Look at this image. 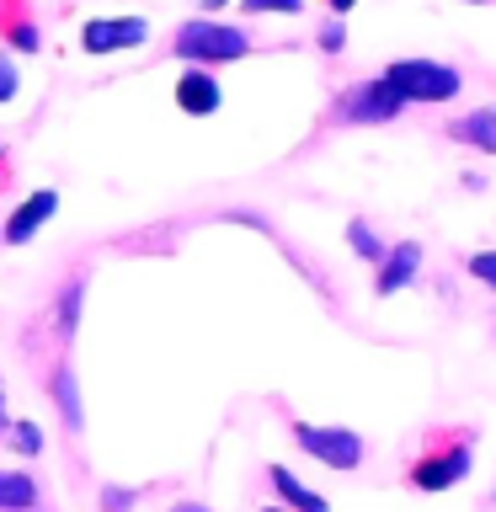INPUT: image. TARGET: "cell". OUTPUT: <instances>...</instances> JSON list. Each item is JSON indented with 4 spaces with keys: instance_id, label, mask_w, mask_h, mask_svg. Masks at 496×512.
Returning a JSON list of instances; mask_svg holds the SVG:
<instances>
[{
    "instance_id": "cell-8",
    "label": "cell",
    "mask_w": 496,
    "mask_h": 512,
    "mask_svg": "<svg viewBox=\"0 0 496 512\" xmlns=\"http://www.w3.org/2000/svg\"><path fill=\"white\" fill-rule=\"evenodd\" d=\"M54 214H59V192L54 187H38L32 198L16 203V214L6 219V230H0V235H6V246H27V240L38 235Z\"/></svg>"
},
{
    "instance_id": "cell-18",
    "label": "cell",
    "mask_w": 496,
    "mask_h": 512,
    "mask_svg": "<svg viewBox=\"0 0 496 512\" xmlns=\"http://www.w3.org/2000/svg\"><path fill=\"white\" fill-rule=\"evenodd\" d=\"M464 272L480 283V288H491L496 294V251H475V256H464Z\"/></svg>"
},
{
    "instance_id": "cell-9",
    "label": "cell",
    "mask_w": 496,
    "mask_h": 512,
    "mask_svg": "<svg viewBox=\"0 0 496 512\" xmlns=\"http://www.w3.org/2000/svg\"><path fill=\"white\" fill-rule=\"evenodd\" d=\"M219 102H224L219 80L208 70H198V64H187L182 80H176V107L192 112V118H208V112H219Z\"/></svg>"
},
{
    "instance_id": "cell-19",
    "label": "cell",
    "mask_w": 496,
    "mask_h": 512,
    "mask_svg": "<svg viewBox=\"0 0 496 512\" xmlns=\"http://www.w3.org/2000/svg\"><path fill=\"white\" fill-rule=\"evenodd\" d=\"M139 496L144 491H134V486H102V512H134Z\"/></svg>"
},
{
    "instance_id": "cell-24",
    "label": "cell",
    "mask_w": 496,
    "mask_h": 512,
    "mask_svg": "<svg viewBox=\"0 0 496 512\" xmlns=\"http://www.w3.org/2000/svg\"><path fill=\"white\" fill-rule=\"evenodd\" d=\"M326 6H331V16H347L352 6H358V0H326Z\"/></svg>"
},
{
    "instance_id": "cell-2",
    "label": "cell",
    "mask_w": 496,
    "mask_h": 512,
    "mask_svg": "<svg viewBox=\"0 0 496 512\" xmlns=\"http://www.w3.org/2000/svg\"><path fill=\"white\" fill-rule=\"evenodd\" d=\"M384 86H390L400 102H422V107H438V102H454L464 75L454 70V64L443 59H395L390 70H384Z\"/></svg>"
},
{
    "instance_id": "cell-1",
    "label": "cell",
    "mask_w": 496,
    "mask_h": 512,
    "mask_svg": "<svg viewBox=\"0 0 496 512\" xmlns=\"http://www.w3.org/2000/svg\"><path fill=\"white\" fill-rule=\"evenodd\" d=\"M475 443H480L475 427H438V432H427L422 454H411V464H406V486L427 491V496L454 491L459 480L475 470Z\"/></svg>"
},
{
    "instance_id": "cell-21",
    "label": "cell",
    "mask_w": 496,
    "mask_h": 512,
    "mask_svg": "<svg viewBox=\"0 0 496 512\" xmlns=\"http://www.w3.org/2000/svg\"><path fill=\"white\" fill-rule=\"evenodd\" d=\"M16 91H22V75H16V64L0 54V102H16Z\"/></svg>"
},
{
    "instance_id": "cell-27",
    "label": "cell",
    "mask_w": 496,
    "mask_h": 512,
    "mask_svg": "<svg viewBox=\"0 0 496 512\" xmlns=\"http://www.w3.org/2000/svg\"><path fill=\"white\" fill-rule=\"evenodd\" d=\"M256 512H288V507H256Z\"/></svg>"
},
{
    "instance_id": "cell-25",
    "label": "cell",
    "mask_w": 496,
    "mask_h": 512,
    "mask_svg": "<svg viewBox=\"0 0 496 512\" xmlns=\"http://www.w3.org/2000/svg\"><path fill=\"white\" fill-rule=\"evenodd\" d=\"M171 512H214V507H203V502H176Z\"/></svg>"
},
{
    "instance_id": "cell-4",
    "label": "cell",
    "mask_w": 496,
    "mask_h": 512,
    "mask_svg": "<svg viewBox=\"0 0 496 512\" xmlns=\"http://www.w3.org/2000/svg\"><path fill=\"white\" fill-rule=\"evenodd\" d=\"M288 438H294L310 459H320L326 470H358L363 454H368V443L358 438L352 427H315V422H288Z\"/></svg>"
},
{
    "instance_id": "cell-6",
    "label": "cell",
    "mask_w": 496,
    "mask_h": 512,
    "mask_svg": "<svg viewBox=\"0 0 496 512\" xmlns=\"http://www.w3.org/2000/svg\"><path fill=\"white\" fill-rule=\"evenodd\" d=\"M150 38V22L144 16H96V22H86V32H80V48L86 54H123V48H134Z\"/></svg>"
},
{
    "instance_id": "cell-11",
    "label": "cell",
    "mask_w": 496,
    "mask_h": 512,
    "mask_svg": "<svg viewBox=\"0 0 496 512\" xmlns=\"http://www.w3.org/2000/svg\"><path fill=\"white\" fill-rule=\"evenodd\" d=\"M0 32H6V43L16 48V54H38V27H32V16H27V6L16 0V6H6L0 0Z\"/></svg>"
},
{
    "instance_id": "cell-7",
    "label": "cell",
    "mask_w": 496,
    "mask_h": 512,
    "mask_svg": "<svg viewBox=\"0 0 496 512\" xmlns=\"http://www.w3.org/2000/svg\"><path fill=\"white\" fill-rule=\"evenodd\" d=\"M422 240H400V246H390L379 256V267H374V294L379 299H395L400 288H411L416 283V272H422Z\"/></svg>"
},
{
    "instance_id": "cell-14",
    "label": "cell",
    "mask_w": 496,
    "mask_h": 512,
    "mask_svg": "<svg viewBox=\"0 0 496 512\" xmlns=\"http://www.w3.org/2000/svg\"><path fill=\"white\" fill-rule=\"evenodd\" d=\"M448 139L491 155V107H475V112H464V118H454L448 123Z\"/></svg>"
},
{
    "instance_id": "cell-5",
    "label": "cell",
    "mask_w": 496,
    "mask_h": 512,
    "mask_svg": "<svg viewBox=\"0 0 496 512\" xmlns=\"http://www.w3.org/2000/svg\"><path fill=\"white\" fill-rule=\"evenodd\" d=\"M336 123H395L400 112H406V102L384 86V75L379 80H352V86L336 96Z\"/></svg>"
},
{
    "instance_id": "cell-12",
    "label": "cell",
    "mask_w": 496,
    "mask_h": 512,
    "mask_svg": "<svg viewBox=\"0 0 496 512\" xmlns=\"http://www.w3.org/2000/svg\"><path fill=\"white\" fill-rule=\"evenodd\" d=\"M54 406H59V416H64V427H70V432L86 427V406H80V384H75L70 363L54 368Z\"/></svg>"
},
{
    "instance_id": "cell-22",
    "label": "cell",
    "mask_w": 496,
    "mask_h": 512,
    "mask_svg": "<svg viewBox=\"0 0 496 512\" xmlns=\"http://www.w3.org/2000/svg\"><path fill=\"white\" fill-rule=\"evenodd\" d=\"M246 11H278V16H299L304 0H240Z\"/></svg>"
},
{
    "instance_id": "cell-10",
    "label": "cell",
    "mask_w": 496,
    "mask_h": 512,
    "mask_svg": "<svg viewBox=\"0 0 496 512\" xmlns=\"http://www.w3.org/2000/svg\"><path fill=\"white\" fill-rule=\"evenodd\" d=\"M267 480H272V491H278V502H283L288 512H331L326 496L304 486V480L288 470V464H267Z\"/></svg>"
},
{
    "instance_id": "cell-13",
    "label": "cell",
    "mask_w": 496,
    "mask_h": 512,
    "mask_svg": "<svg viewBox=\"0 0 496 512\" xmlns=\"http://www.w3.org/2000/svg\"><path fill=\"white\" fill-rule=\"evenodd\" d=\"M38 507V480L27 470H0V512H32Z\"/></svg>"
},
{
    "instance_id": "cell-28",
    "label": "cell",
    "mask_w": 496,
    "mask_h": 512,
    "mask_svg": "<svg viewBox=\"0 0 496 512\" xmlns=\"http://www.w3.org/2000/svg\"><path fill=\"white\" fill-rule=\"evenodd\" d=\"M470 6H480V0H470Z\"/></svg>"
},
{
    "instance_id": "cell-23",
    "label": "cell",
    "mask_w": 496,
    "mask_h": 512,
    "mask_svg": "<svg viewBox=\"0 0 496 512\" xmlns=\"http://www.w3.org/2000/svg\"><path fill=\"white\" fill-rule=\"evenodd\" d=\"M16 422H11V411H6V384H0V432H11Z\"/></svg>"
},
{
    "instance_id": "cell-20",
    "label": "cell",
    "mask_w": 496,
    "mask_h": 512,
    "mask_svg": "<svg viewBox=\"0 0 496 512\" xmlns=\"http://www.w3.org/2000/svg\"><path fill=\"white\" fill-rule=\"evenodd\" d=\"M320 48H326V54H342V48H347V27H342V16H331V22L320 27Z\"/></svg>"
},
{
    "instance_id": "cell-16",
    "label": "cell",
    "mask_w": 496,
    "mask_h": 512,
    "mask_svg": "<svg viewBox=\"0 0 496 512\" xmlns=\"http://www.w3.org/2000/svg\"><path fill=\"white\" fill-rule=\"evenodd\" d=\"M347 246H352V256H363V262H374V267H379V256L390 251L374 235V224H368V219H347Z\"/></svg>"
},
{
    "instance_id": "cell-3",
    "label": "cell",
    "mask_w": 496,
    "mask_h": 512,
    "mask_svg": "<svg viewBox=\"0 0 496 512\" xmlns=\"http://www.w3.org/2000/svg\"><path fill=\"white\" fill-rule=\"evenodd\" d=\"M171 48L182 54L187 64H224V59H246L251 54V32L240 27H224V22H208V16H198V22H182L176 27Z\"/></svg>"
},
{
    "instance_id": "cell-26",
    "label": "cell",
    "mask_w": 496,
    "mask_h": 512,
    "mask_svg": "<svg viewBox=\"0 0 496 512\" xmlns=\"http://www.w3.org/2000/svg\"><path fill=\"white\" fill-rule=\"evenodd\" d=\"M491 155H496V107H491Z\"/></svg>"
},
{
    "instance_id": "cell-15",
    "label": "cell",
    "mask_w": 496,
    "mask_h": 512,
    "mask_svg": "<svg viewBox=\"0 0 496 512\" xmlns=\"http://www.w3.org/2000/svg\"><path fill=\"white\" fill-rule=\"evenodd\" d=\"M80 294H86V278H70L64 283V294L54 304V326H59V342H70L75 326H80Z\"/></svg>"
},
{
    "instance_id": "cell-17",
    "label": "cell",
    "mask_w": 496,
    "mask_h": 512,
    "mask_svg": "<svg viewBox=\"0 0 496 512\" xmlns=\"http://www.w3.org/2000/svg\"><path fill=\"white\" fill-rule=\"evenodd\" d=\"M11 448H16L22 459H38V454H43V432H38V422H16V427H11Z\"/></svg>"
}]
</instances>
